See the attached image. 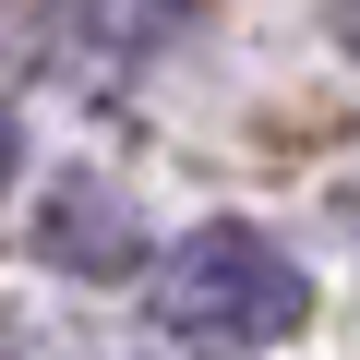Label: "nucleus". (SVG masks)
<instances>
[{"label": "nucleus", "instance_id": "nucleus-3", "mask_svg": "<svg viewBox=\"0 0 360 360\" xmlns=\"http://www.w3.org/2000/svg\"><path fill=\"white\" fill-rule=\"evenodd\" d=\"M72 13H84V37H108V49H156L168 13H193V0H72Z\"/></svg>", "mask_w": 360, "mask_h": 360}, {"label": "nucleus", "instance_id": "nucleus-2", "mask_svg": "<svg viewBox=\"0 0 360 360\" xmlns=\"http://www.w3.org/2000/svg\"><path fill=\"white\" fill-rule=\"evenodd\" d=\"M37 252H49L60 276H132V264H144V217H132L120 180L60 168V180H49V205H37Z\"/></svg>", "mask_w": 360, "mask_h": 360}, {"label": "nucleus", "instance_id": "nucleus-4", "mask_svg": "<svg viewBox=\"0 0 360 360\" xmlns=\"http://www.w3.org/2000/svg\"><path fill=\"white\" fill-rule=\"evenodd\" d=\"M324 13H336V49L360 60V0H324Z\"/></svg>", "mask_w": 360, "mask_h": 360}, {"label": "nucleus", "instance_id": "nucleus-6", "mask_svg": "<svg viewBox=\"0 0 360 360\" xmlns=\"http://www.w3.org/2000/svg\"><path fill=\"white\" fill-rule=\"evenodd\" d=\"M0 360H25V336H13V324H0Z\"/></svg>", "mask_w": 360, "mask_h": 360}, {"label": "nucleus", "instance_id": "nucleus-1", "mask_svg": "<svg viewBox=\"0 0 360 360\" xmlns=\"http://www.w3.org/2000/svg\"><path fill=\"white\" fill-rule=\"evenodd\" d=\"M144 300H156V336H180L193 360H240V348L300 336L312 276H300L288 240L217 217V229H193V240H168V252H156V288H144Z\"/></svg>", "mask_w": 360, "mask_h": 360}, {"label": "nucleus", "instance_id": "nucleus-7", "mask_svg": "<svg viewBox=\"0 0 360 360\" xmlns=\"http://www.w3.org/2000/svg\"><path fill=\"white\" fill-rule=\"evenodd\" d=\"M348 229H360V193H348Z\"/></svg>", "mask_w": 360, "mask_h": 360}, {"label": "nucleus", "instance_id": "nucleus-5", "mask_svg": "<svg viewBox=\"0 0 360 360\" xmlns=\"http://www.w3.org/2000/svg\"><path fill=\"white\" fill-rule=\"evenodd\" d=\"M13 156H25V132H13V108H0V180H13Z\"/></svg>", "mask_w": 360, "mask_h": 360}]
</instances>
